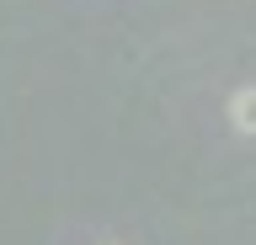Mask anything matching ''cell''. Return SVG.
Instances as JSON below:
<instances>
[{
    "mask_svg": "<svg viewBox=\"0 0 256 245\" xmlns=\"http://www.w3.org/2000/svg\"><path fill=\"white\" fill-rule=\"evenodd\" d=\"M230 123H235L240 133H256V85L235 91V101H230Z\"/></svg>",
    "mask_w": 256,
    "mask_h": 245,
    "instance_id": "cell-1",
    "label": "cell"
}]
</instances>
